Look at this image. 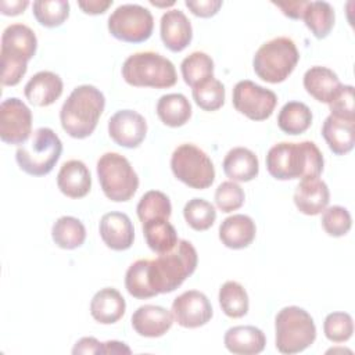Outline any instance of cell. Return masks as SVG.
Returning a JSON list of instances; mask_svg holds the SVG:
<instances>
[{
  "instance_id": "25",
  "label": "cell",
  "mask_w": 355,
  "mask_h": 355,
  "mask_svg": "<svg viewBox=\"0 0 355 355\" xmlns=\"http://www.w3.org/2000/svg\"><path fill=\"white\" fill-rule=\"evenodd\" d=\"M304 87L315 100L329 104L341 86L336 72L327 67L315 65L304 73Z\"/></svg>"
},
{
  "instance_id": "34",
  "label": "cell",
  "mask_w": 355,
  "mask_h": 355,
  "mask_svg": "<svg viewBox=\"0 0 355 355\" xmlns=\"http://www.w3.org/2000/svg\"><path fill=\"white\" fill-rule=\"evenodd\" d=\"M180 71L184 83L194 87L204 79L214 76V61L204 51H193L182 61Z\"/></svg>"
},
{
  "instance_id": "3",
  "label": "cell",
  "mask_w": 355,
  "mask_h": 355,
  "mask_svg": "<svg viewBox=\"0 0 355 355\" xmlns=\"http://www.w3.org/2000/svg\"><path fill=\"white\" fill-rule=\"evenodd\" d=\"M197 262L198 255L194 245L187 240H179L169 252L148 259V283L157 295L172 293L194 273Z\"/></svg>"
},
{
  "instance_id": "11",
  "label": "cell",
  "mask_w": 355,
  "mask_h": 355,
  "mask_svg": "<svg viewBox=\"0 0 355 355\" xmlns=\"http://www.w3.org/2000/svg\"><path fill=\"white\" fill-rule=\"evenodd\" d=\"M154 18L148 8L140 4H121L108 17L110 33L126 43H141L150 39Z\"/></svg>"
},
{
  "instance_id": "20",
  "label": "cell",
  "mask_w": 355,
  "mask_h": 355,
  "mask_svg": "<svg viewBox=\"0 0 355 355\" xmlns=\"http://www.w3.org/2000/svg\"><path fill=\"white\" fill-rule=\"evenodd\" d=\"M62 89V79L57 73L51 71H40L26 82L24 93L31 104L47 107L60 98Z\"/></svg>"
},
{
  "instance_id": "7",
  "label": "cell",
  "mask_w": 355,
  "mask_h": 355,
  "mask_svg": "<svg viewBox=\"0 0 355 355\" xmlns=\"http://www.w3.org/2000/svg\"><path fill=\"white\" fill-rule=\"evenodd\" d=\"M275 344L282 354H298L311 347L316 338L312 316L302 308L290 305L282 308L275 318Z\"/></svg>"
},
{
  "instance_id": "46",
  "label": "cell",
  "mask_w": 355,
  "mask_h": 355,
  "mask_svg": "<svg viewBox=\"0 0 355 355\" xmlns=\"http://www.w3.org/2000/svg\"><path fill=\"white\" fill-rule=\"evenodd\" d=\"M273 4L282 10V12L288 17V18H293V19H302V15H304V11H305V7L308 4V1H304V0H297V1H284V3H277V1H273Z\"/></svg>"
},
{
  "instance_id": "45",
  "label": "cell",
  "mask_w": 355,
  "mask_h": 355,
  "mask_svg": "<svg viewBox=\"0 0 355 355\" xmlns=\"http://www.w3.org/2000/svg\"><path fill=\"white\" fill-rule=\"evenodd\" d=\"M72 354H103V343L94 337H82L75 343Z\"/></svg>"
},
{
  "instance_id": "32",
  "label": "cell",
  "mask_w": 355,
  "mask_h": 355,
  "mask_svg": "<svg viewBox=\"0 0 355 355\" xmlns=\"http://www.w3.org/2000/svg\"><path fill=\"white\" fill-rule=\"evenodd\" d=\"M302 19L318 39H324L334 26V8L327 1H308Z\"/></svg>"
},
{
  "instance_id": "38",
  "label": "cell",
  "mask_w": 355,
  "mask_h": 355,
  "mask_svg": "<svg viewBox=\"0 0 355 355\" xmlns=\"http://www.w3.org/2000/svg\"><path fill=\"white\" fill-rule=\"evenodd\" d=\"M147 269L148 259H137L128 268L125 275V287L128 293L137 300L151 298L157 295L148 283Z\"/></svg>"
},
{
  "instance_id": "31",
  "label": "cell",
  "mask_w": 355,
  "mask_h": 355,
  "mask_svg": "<svg viewBox=\"0 0 355 355\" xmlns=\"http://www.w3.org/2000/svg\"><path fill=\"white\" fill-rule=\"evenodd\" d=\"M53 241L64 250H75L86 240L85 225L75 216H61L51 227Z\"/></svg>"
},
{
  "instance_id": "29",
  "label": "cell",
  "mask_w": 355,
  "mask_h": 355,
  "mask_svg": "<svg viewBox=\"0 0 355 355\" xmlns=\"http://www.w3.org/2000/svg\"><path fill=\"white\" fill-rule=\"evenodd\" d=\"M157 115L161 122L171 128L183 126L191 116V104L182 93H169L159 97Z\"/></svg>"
},
{
  "instance_id": "48",
  "label": "cell",
  "mask_w": 355,
  "mask_h": 355,
  "mask_svg": "<svg viewBox=\"0 0 355 355\" xmlns=\"http://www.w3.org/2000/svg\"><path fill=\"white\" fill-rule=\"evenodd\" d=\"M29 6V1L26 0H15V1H7L1 0L0 1V12L3 15H19L21 12L25 11V8Z\"/></svg>"
},
{
  "instance_id": "43",
  "label": "cell",
  "mask_w": 355,
  "mask_h": 355,
  "mask_svg": "<svg viewBox=\"0 0 355 355\" xmlns=\"http://www.w3.org/2000/svg\"><path fill=\"white\" fill-rule=\"evenodd\" d=\"M330 115L355 122V107H354V87L351 85H341L334 97L329 103Z\"/></svg>"
},
{
  "instance_id": "33",
  "label": "cell",
  "mask_w": 355,
  "mask_h": 355,
  "mask_svg": "<svg viewBox=\"0 0 355 355\" xmlns=\"http://www.w3.org/2000/svg\"><path fill=\"white\" fill-rule=\"evenodd\" d=\"M218 300L223 313L229 318H243L248 312V294L245 288L234 280H227L220 286Z\"/></svg>"
},
{
  "instance_id": "26",
  "label": "cell",
  "mask_w": 355,
  "mask_h": 355,
  "mask_svg": "<svg viewBox=\"0 0 355 355\" xmlns=\"http://www.w3.org/2000/svg\"><path fill=\"white\" fill-rule=\"evenodd\" d=\"M223 172L233 182H250L258 176L259 162L257 155L245 147L232 148L223 159Z\"/></svg>"
},
{
  "instance_id": "2",
  "label": "cell",
  "mask_w": 355,
  "mask_h": 355,
  "mask_svg": "<svg viewBox=\"0 0 355 355\" xmlns=\"http://www.w3.org/2000/svg\"><path fill=\"white\" fill-rule=\"evenodd\" d=\"M105 107V97L93 85L75 87L60 111L61 126L73 139L90 136Z\"/></svg>"
},
{
  "instance_id": "15",
  "label": "cell",
  "mask_w": 355,
  "mask_h": 355,
  "mask_svg": "<svg viewBox=\"0 0 355 355\" xmlns=\"http://www.w3.org/2000/svg\"><path fill=\"white\" fill-rule=\"evenodd\" d=\"M108 135L121 147L136 148L147 135V122L133 110H119L108 121Z\"/></svg>"
},
{
  "instance_id": "47",
  "label": "cell",
  "mask_w": 355,
  "mask_h": 355,
  "mask_svg": "<svg viewBox=\"0 0 355 355\" xmlns=\"http://www.w3.org/2000/svg\"><path fill=\"white\" fill-rule=\"evenodd\" d=\"M112 0H107V1H101V0H87V1H78V6L80 7V10L86 14L90 15H97V14H103L107 11L108 7H111Z\"/></svg>"
},
{
  "instance_id": "50",
  "label": "cell",
  "mask_w": 355,
  "mask_h": 355,
  "mask_svg": "<svg viewBox=\"0 0 355 355\" xmlns=\"http://www.w3.org/2000/svg\"><path fill=\"white\" fill-rule=\"evenodd\" d=\"M150 3L154 4V6H159V7H161V6H173V4H175V1H169L168 4H165V3H157V1H153V0H151Z\"/></svg>"
},
{
  "instance_id": "9",
  "label": "cell",
  "mask_w": 355,
  "mask_h": 355,
  "mask_svg": "<svg viewBox=\"0 0 355 355\" xmlns=\"http://www.w3.org/2000/svg\"><path fill=\"white\" fill-rule=\"evenodd\" d=\"M97 176L105 197L115 202L129 201L139 187V176L128 158L105 153L97 161Z\"/></svg>"
},
{
  "instance_id": "42",
  "label": "cell",
  "mask_w": 355,
  "mask_h": 355,
  "mask_svg": "<svg viewBox=\"0 0 355 355\" xmlns=\"http://www.w3.org/2000/svg\"><path fill=\"white\" fill-rule=\"evenodd\" d=\"M245 200L244 190L233 180L222 182L215 191V204L222 212H233L239 209Z\"/></svg>"
},
{
  "instance_id": "27",
  "label": "cell",
  "mask_w": 355,
  "mask_h": 355,
  "mask_svg": "<svg viewBox=\"0 0 355 355\" xmlns=\"http://www.w3.org/2000/svg\"><path fill=\"white\" fill-rule=\"evenodd\" d=\"M355 122L329 115L322 125V136L336 155H344L355 144Z\"/></svg>"
},
{
  "instance_id": "49",
  "label": "cell",
  "mask_w": 355,
  "mask_h": 355,
  "mask_svg": "<svg viewBox=\"0 0 355 355\" xmlns=\"http://www.w3.org/2000/svg\"><path fill=\"white\" fill-rule=\"evenodd\" d=\"M132 349L121 341H105L103 343V354H130Z\"/></svg>"
},
{
  "instance_id": "13",
  "label": "cell",
  "mask_w": 355,
  "mask_h": 355,
  "mask_svg": "<svg viewBox=\"0 0 355 355\" xmlns=\"http://www.w3.org/2000/svg\"><path fill=\"white\" fill-rule=\"evenodd\" d=\"M32 135V112L18 97L0 105V139L7 144H24Z\"/></svg>"
},
{
  "instance_id": "23",
  "label": "cell",
  "mask_w": 355,
  "mask_h": 355,
  "mask_svg": "<svg viewBox=\"0 0 355 355\" xmlns=\"http://www.w3.org/2000/svg\"><path fill=\"white\" fill-rule=\"evenodd\" d=\"M226 349L236 355H257L265 349L266 337L255 326H233L223 337Z\"/></svg>"
},
{
  "instance_id": "40",
  "label": "cell",
  "mask_w": 355,
  "mask_h": 355,
  "mask_svg": "<svg viewBox=\"0 0 355 355\" xmlns=\"http://www.w3.org/2000/svg\"><path fill=\"white\" fill-rule=\"evenodd\" d=\"M323 331L329 341L344 343L354 333L352 316L347 312H331L324 318Z\"/></svg>"
},
{
  "instance_id": "12",
  "label": "cell",
  "mask_w": 355,
  "mask_h": 355,
  "mask_svg": "<svg viewBox=\"0 0 355 355\" xmlns=\"http://www.w3.org/2000/svg\"><path fill=\"white\" fill-rule=\"evenodd\" d=\"M232 103L236 111L252 121L268 119L277 104L275 92L257 85L252 80L244 79L234 85Z\"/></svg>"
},
{
  "instance_id": "6",
  "label": "cell",
  "mask_w": 355,
  "mask_h": 355,
  "mask_svg": "<svg viewBox=\"0 0 355 355\" xmlns=\"http://www.w3.org/2000/svg\"><path fill=\"white\" fill-rule=\"evenodd\" d=\"M61 153L62 143L57 133L50 128H39L17 148L15 161L25 173L44 176L53 171Z\"/></svg>"
},
{
  "instance_id": "19",
  "label": "cell",
  "mask_w": 355,
  "mask_h": 355,
  "mask_svg": "<svg viewBox=\"0 0 355 355\" xmlns=\"http://www.w3.org/2000/svg\"><path fill=\"white\" fill-rule=\"evenodd\" d=\"M330 201L327 184L319 178L301 179L294 191V204L304 215H318L323 212Z\"/></svg>"
},
{
  "instance_id": "16",
  "label": "cell",
  "mask_w": 355,
  "mask_h": 355,
  "mask_svg": "<svg viewBox=\"0 0 355 355\" xmlns=\"http://www.w3.org/2000/svg\"><path fill=\"white\" fill-rule=\"evenodd\" d=\"M98 232L104 244L114 251H125L132 247L135 227L130 218L123 212H107L101 216Z\"/></svg>"
},
{
  "instance_id": "17",
  "label": "cell",
  "mask_w": 355,
  "mask_h": 355,
  "mask_svg": "<svg viewBox=\"0 0 355 355\" xmlns=\"http://www.w3.org/2000/svg\"><path fill=\"white\" fill-rule=\"evenodd\" d=\"M159 32L165 47L173 53L184 50L193 39V28L190 19L179 8L168 10L162 14Z\"/></svg>"
},
{
  "instance_id": "37",
  "label": "cell",
  "mask_w": 355,
  "mask_h": 355,
  "mask_svg": "<svg viewBox=\"0 0 355 355\" xmlns=\"http://www.w3.org/2000/svg\"><path fill=\"white\" fill-rule=\"evenodd\" d=\"M183 216L191 229L204 232L214 225L216 219V211L211 202L196 197L186 202L183 208Z\"/></svg>"
},
{
  "instance_id": "8",
  "label": "cell",
  "mask_w": 355,
  "mask_h": 355,
  "mask_svg": "<svg viewBox=\"0 0 355 355\" xmlns=\"http://www.w3.org/2000/svg\"><path fill=\"white\" fill-rule=\"evenodd\" d=\"M300 53L293 39L277 36L263 43L252 58L254 72L269 83H280L288 78L298 64Z\"/></svg>"
},
{
  "instance_id": "21",
  "label": "cell",
  "mask_w": 355,
  "mask_h": 355,
  "mask_svg": "<svg viewBox=\"0 0 355 355\" xmlns=\"http://www.w3.org/2000/svg\"><path fill=\"white\" fill-rule=\"evenodd\" d=\"M60 191L69 198H82L92 189V176L85 162L69 159L62 164L57 175Z\"/></svg>"
},
{
  "instance_id": "44",
  "label": "cell",
  "mask_w": 355,
  "mask_h": 355,
  "mask_svg": "<svg viewBox=\"0 0 355 355\" xmlns=\"http://www.w3.org/2000/svg\"><path fill=\"white\" fill-rule=\"evenodd\" d=\"M184 4L196 17L209 18L219 11L223 3L220 0H186Z\"/></svg>"
},
{
  "instance_id": "22",
  "label": "cell",
  "mask_w": 355,
  "mask_h": 355,
  "mask_svg": "<svg viewBox=\"0 0 355 355\" xmlns=\"http://www.w3.org/2000/svg\"><path fill=\"white\" fill-rule=\"evenodd\" d=\"M255 222L243 214H234L222 220L219 226V240L232 250H241L248 247L255 239Z\"/></svg>"
},
{
  "instance_id": "4",
  "label": "cell",
  "mask_w": 355,
  "mask_h": 355,
  "mask_svg": "<svg viewBox=\"0 0 355 355\" xmlns=\"http://www.w3.org/2000/svg\"><path fill=\"white\" fill-rule=\"evenodd\" d=\"M37 49L35 32L24 24L8 25L1 35V83L15 86L26 73L28 61Z\"/></svg>"
},
{
  "instance_id": "41",
  "label": "cell",
  "mask_w": 355,
  "mask_h": 355,
  "mask_svg": "<svg viewBox=\"0 0 355 355\" xmlns=\"http://www.w3.org/2000/svg\"><path fill=\"white\" fill-rule=\"evenodd\" d=\"M352 226V219L347 208L341 205H333L323 211L322 227L329 236L341 237L345 236Z\"/></svg>"
},
{
  "instance_id": "10",
  "label": "cell",
  "mask_w": 355,
  "mask_h": 355,
  "mask_svg": "<svg viewBox=\"0 0 355 355\" xmlns=\"http://www.w3.org/2000/svg\"><path fill=\"white\" fill-rule=\"evenodd\" d=\"M171 169L178 180L191 189H208L215 180V168L211 158L191 143L180 144L173 150Z\"/></svg>"
},
{
  "instance_id": "1",
  "label": "cell",
  "mask_w": 355,
  "mask_h": 355,
  "mask_svg": "<svg viewBox=\"0 0 355 355\" xmlns=\"http://www.w3.org/2000/svg\"><path fill=\"white\" fill-rule=\"evenodd\" d=\"M323 164L322 151L309 140L282 141L272 146L266 154V169L277 180L319 178Z\"/></svg>"
},
{
  "instance_id": "30",
  "label": "cell",
  "mask_w": 355,
  "mask_h": 355,
  "mask_svg": "<svg viewBox=\"0 0 355 355\" xmlns=\"http://www.w3.org/2000/svg\"><path fill=\"white\" fill-rule=\"evenodd\" d=\"M312 123L309 107L301 101L286 103L277 115V126L287 135H301Z\"/></svg>"
},
{
  "instance_id": "36",
  "label": "cell",
  "mask_w": 355,
  "mask_h": 355,
  "mask_svg": "<svg viewBox=\"0 0 355 355\" xmlns=\"http://www.w3.org/2000/svg\"><path fill=\"white\" fill-rule=\"evenodd\" d=\"M140 222H146L154 218L169 219L172 214V204L169 197L159 190H150L144 193L136 207Z\"/></svg>"
},
{
  "instance_id": "18",
  "label": "cell",
  "mask_w": 355,
  "mask_h": 355,
  "mask_svg": "<svg viewBox=\"0 0 355 355\" xmlns=\"http://www.w3.org/2000/svg\"><path fill=\"white\" fill-rule=\"evenodd\" d=\"M132 327L141 337L155 338L164 336L173 323V315L159 305H141L132 315Z\"/></svg>"
},
{
  "instance_id": "5",
  "label": "cell",
  "mask_w": 355,
  "mask_h": 355,
  "mask_svg": "<svg viewBox=\"0 0 355 355\" xmlns=\"http://www.w3.org/2000/svg\"><path fill=\"white\" fill-rule=\"evenodd\" d=\"M122 78L135 87H172L176 80V69L171 60L154 51H139L129 55L122 64Z\"/></svg>"
},
{
  "instance_id": "35",
  "label": "cell",
  "mask_w": 355,
  "mask_h": 355,
  "mask_svg": "<svg viewBox=\"0 0 355 355\" xmlns=\"http://www.w3.org/2000/svg\"><path fill=\"white\" fill-rule=\"evenodd\" d=\"M191 94L194 103L204 111H216L225 104V86L214 76L191 87Z\"/></svg>"
},
{
  "instance_id": "39",
  "label": "cell",
  "mask_w": 355,
  "mask_h": 355,
  "mask_svg": "<svg viewBox=\"0 0 355 355\" xmlns=\"http://www.w3.org/2000/svg\"><path fill=\"white\" fill-rule=\"evenodd\" d=\"M36 21L46 28H57L69 17V3L67 0H37L33 3Z\"/></svg>"
},
{
  "instance_id": "24",
  "label": "cell",
  "mask_w": 355,
  "mask_h": 355,
  "mask_svg": "<svg viewBox=\"0 0 355 355\" xmlns=\"http://www.w3.org/2000/svg\"><path fill=\"white\" fill-rule=\"evenodd\" d=\"M126 311V302L122 294L114 287L98 290L90 301V315L101 324L118 322Z\"/></svg>"
},
{
  "instance_id": "14",
  "label": "cell",
  "mask_w": 355,
  "mask_h": 355,
  "mask_svg": "<svg viewBox=\"0 0 355 355\" xmlns=\"http://www.w3.org/2000/svg\"><path fill=\"white\" fill-rule=\"evenodd\" d=\"M212 313V305L208 297L198 290L184 291L172 302L175 322L186 329H197L207 324Z\"/></svg>"
},
{
  "instance_id": "28",
  "label": "cell",
  "mask_w": 355,
  "mask_h": 355,
  "mask_svg": "<svg viewBox=\"0 0 355 355\" xmlns=\"http://www.w3.org/2000/svg\"><path fill=\"white\" fill-rule=\"evenodd\" d=\"M143 234L148 248L157 254L169 252L179 241L176 229L164 218H154L143 222Z\"/></svg>"
}]
</instances>
